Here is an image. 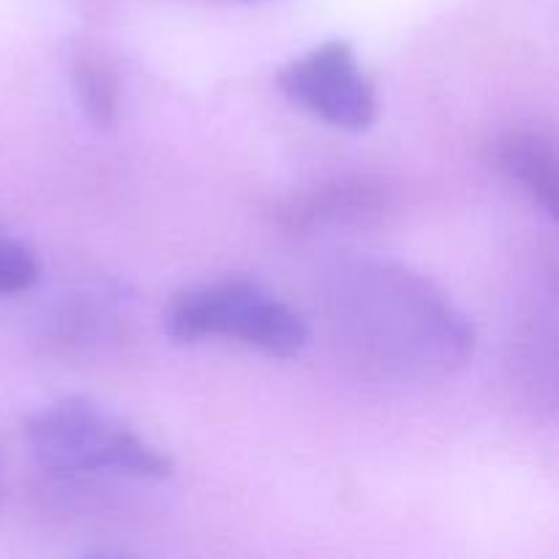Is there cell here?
Wrapping results in <instances>:
<instances>
[{
  "label": "cell",
  "mask_w": 559,
  "mask_h": 559,
  "mask_svg": "<svg viewBox=\"0 0 559 559\" xmlns=\"http://www.w3.org/2000/svg\"><path fill=\"white\" fill-rule=\"evenodd\" d=\"M331 325L369 371L399 380H437L475 353V328L420 273L388 260L338 267L328 293Z\"/></svg>",
  "instance_id": "1"
},
{
  "label": "cell",
  "mask_w": 559,
  "mask_h": 559,
  "mask_svg": "<svg viewBox=\"0 0 559 559\" xmlns=\"http://www.w3.org/2000/svg\"><path fill=\"white\" fill-rule=\"evenodd\" d=\"M25 440L36 462L58 475H123L167 480L175 464L153 442L87 399L47 404L25 420Z\"/></svg>",
  "instance_id": "2"
},
{
  "label": "cell",
  "mask_w": 559,
  "mask_h": 559,
  "mask_svg": "<svg viewBox=\"0 0 559 559\" xmlns=\"http://www.w3.org/2000/svg\"><path fill=\"white\" fill-rule=\"evenodd\" d=\"M167 333L178 344L233 338L273 358H293L309 342L304 317L246 278L197 284L175 295L167 309Z\"/></svg>",
  "instance_id": "3"
},
{
  "label": "cell",
  "mask_w": 559,
  "mask_h": 559,
  "mask_svg": "<svg viewBox=\"0 0 559 559\" xmlns=\"http://www.w3.org/2000/svg\"><path fill=\"white\" fill-rule=\"evenodd\" d=\"M276 82L287 102L333 129L366 131L380 115L374 82L360 69L353 44L344 38L289 60Z\"/></svg>",
  "instance_id": "4"
},
{
  "label": "cell",
  "mask_w": 559,
  "mask_h": 559,
  "mask_svg": "<svg viewBox=\"0 0 559 559\" xmlns=\"http://www.w3.org/2000/svg\"><path fill=\"white\" fill-rule=\"evenodd\" d=\"M388 205V194L380 183L371 180H336V183L320 186L306 194L295 197L284 207V218L289 227L314 229L325 224H353L377 216Z\"/></svg>",
  "instance_id": "5"
},
{
  "label": "cell",
  "mask_w": 559,
  "mask_h": 559,
  "mask_svg": "<svg viewBox=\"0 0 559 559\" xmlns=\"http://www.w3.org/2000/svg\"><path fill=\"white\" fill-rule=\"evenodd\" d=\"M495 164L549 216H557V153L549 136L535 131H508L497 140Z\"/></svg>",
  "instance_id": "6"
},
{
  "label": "cell",
  "mask_w": 559,
  "mask_h": 559,
  "mask_svg": "<svg viewBox=\"0 0 559 559\" xmlns=\"http://www.w3.org/2000/svg\"><path fill=\"white\" fill-rule=\"evenodd\" d=\"M71 87H74L76 104L93 123H112L118 115V82H115V71L104 60L87 58V55L76 58L71 66Z\"/></svg>",
  "instance_id": "7"
},
{
  "label": "cell",
  "mask_w": 559,
  "mask_h": 559,
  "mask_svg": "<svg viewBox=\"0 0 559 559\" xmlns=\"http://www.w3.org/2000/svg\"><path fill=\"white\" fill-rule=\"evenodd\" d=\"M41 276V260L20 238L0 229V298L27 293Z\"/></svg>",
  "instance_id": "8"
},
{
  "label": "cell",
  "mask_w": 559,
  "mask_h": 559,
  "mask_svg": "<svg viewBox=\"0 0 559 559\" xmlns=\"http://www.w3.org/2000/svg\"><path fill=\"white\" fill-rule=\"evenodd\" d=\"M5 500V480H3V464H0V508H3Z\"/></svg>",
  "instance_id": "9"
}]
</instances>
